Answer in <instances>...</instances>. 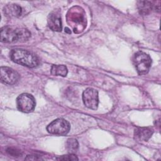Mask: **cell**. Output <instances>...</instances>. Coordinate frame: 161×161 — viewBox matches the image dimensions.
<instances>
[{
  "label": "cell",
  "instance_id": "cell-1",
  "mask_svg": "<svg viewBox=\"0 0 161 161\" xmlns=\"http://www.w3.org/2000/svg\"><path fill=\"white\" fill-rule=\"evenodd\" d=\"M1 41L4 43L23 42L28 40L30 32L25 28L6 26L1 29Z\"/></svg>",
  "mask_w": 161,
  "mask_h": 161
},
{
  "label": "cell",
  "instance_id": "cell-2",
  "mask_svg": "<svg viewBox=\"0 0 161 161\" xmlns=\"http://www.w3.org/2000/svg\"><path fill=\"white\" fill-rule=\"evenodd\" d=\"M67 23L75 33H81L86 27V18L84 9L77 6L71 8L67 14Z\"/></svg>",
  "mask_w": 161,
  "mask_h": 161
},
{
  "label": "cell",
  "instance_id": "cell-3",
  "mask_svg": "<svg viewBox=\"0 0 161 161\" xmlns=\"http://www.w3.org/2000/svg\"><path fill=\"white\" fill-rule=\"evenodd\" d=\"M11 59L15 63L30 68L37 67L40 61L38 58L32 52L23 49H13L9 53Z\"/></svg>",
  "mask_w": 161,
  "mask_h": 161
},
{
  "label": "cell",
  "instance_id": "cell-4",
  "mask_svg": "<svg viewBox=\"0 0 161 161\" xmlns=\"http://www.w3.org/2000/svg\"><path fill=\"white\" fill-rule=\"evenodd\" d=\"M133 62L138 74L144 75L148 72L151 67L152 58L148 54L138 52L133 55Z\"/></svg>",
  "mask_w": 161,
  "mask_h": 161
},
{
  "label": "cell",
  "instance_id": "cell-5",
  "mask_svg": "<svg viewBox=\"0 0 161 161\" xmlns=\"http://www.w3.org/2000/svg\"><path fill=\"white\" fill-rule=\"evenodd\" d=\"M35 99L30 94H21L16 99L17 108L21 112L26 113L32 112L35 109Z\"/></svg>",
  "mask_w": 161,
  "mask_h": 161
},
{
  "label": "cell",
  "instance_id": "cell-6",
  "mask_svg": "<svg viewBox=\"0 0 161 161\" xmlns=\"http://www.w3.org/2000/svg\"><path fill=\"white\" fill-rule=\"evenodd\" d=\"M70 129L69 123L63 118H57L52 121L47 127L48 133L57 135H65Z\"/></svg>",
  "mask_w": 161,
  "mask_h": 161
},
{
  "label": "cell",
  "instance_id": "cell-7",
  "mask_svg": "<svg viewBox=\"0 0 161 161\" xmlns=\"http://www.w3.org/2000/svg\"><path fill=\"white\" fill-rule=\"evenodd\" d=\"M82 100L87 108L91 109H96L99 104L97 91L91 87L86 89L82 93Z\"/></svg>",
  "mask_w": 161,
  "mask_h": 161
},
{
  "label": "cell",
  "instance_id": "cell-8",
  "mask_svg": "<svg viewBox=\"0 0 161 161\" xmlns=\"http://www.w3.org/2000/svg\"><path fill=\"white\" fill-rule=\"evenodd\" d=\"M1 80L3 82L13 85L16 84L19 79V74L8 67H1L0 69Z\"/></svg>",
  "mask_w": 161,
  "mask_h": 161
},
{
  "label": "cell",
  "instance_id": "cell-9",
  "mask_svg": "<svg viewBox=\"0 0 161 161\" xmlns=\"http://www.w3.org/2000/svg\"><path fill=\"white\" fill-rule=\"evenodd\" d=\"M48 27L54 31L60 32L62 31V25L61 21V17L59 14L52 12L50 13L47 19Z\"/></svg>",
  "mask_w": 161,
  "mask_h": 161
},
{
  "label": "cell",
  "instance_id": "cell-10",
  "mask_svg": "<svg viewBox=\"0 0 161 161\" xmlns=\"http://www.w3.org/2000/svg\"><path fill=\"white\" fill-rule=\"evenodd\" d=\"M153 131L148 127H138L134 131L135 138L138 141L147 142L153 135Z\"/></svg>",
  "mask_w": 161,
  "mask_h": 161
},
{
  "label": "cell",
  "instance_id": "cell-11",
  "mask_svg": "<svg viewBox=\"0 0 161 161\" xmlns=\"http://www.w3.org/2000/svg\"><path fill=\"white\" fill-rule=\"evenodd\" d=\"M4 14L11 18H17L21 15L22 8L16 4H7L4 7L3 9Z\"/></svg>",
  "mask_w": 161,
  "mask_h": 161
},
{
  "label": "cell",
  "instance_id": "cell-12",
  "mask_svg": "<svg viewBox=\"0 0 161 161\" xmlns=\"http://www.w3.org/2000/svg\"><path fill=\"white\" fill-rule=\"evenodd\" d=\"M137 8L140 14L147 15L154 8V5L150 1H137Z\"/></svg>",
  "mask_w": 161,
  "mask_h": 161
},
{
  "label": "cell",
  "instance_id": "cell-13",
  "mask_svg": "<svg viewBox=\"0 0 161 161\" xmlns=\"http://www.w3.org/2000/svg\"><path fill=\"white\" fill-rule=\"evenodd\" d=\"M50 72L53 75L65 77L68 73V69L64 65H53L50 69Z\"/></svg>",
  "mask_w": 161,
  "mask_h": 161
},
{
  "label": "cell",
  "instance_id": "cell-14",
  "mask_svg": "<svg viewBox=\"0 0 161 161\" xmlns=\"http://www.w3.org/2000/svg\"><path fill=\"white\" fill-rule=\"evenodd\" d=\"M65 148L69 153H74L79 148V143L75 138H69L66 142Z\"/></svg>",
  "mask_w": 161,
  "mask_h": 161
},
{
  "label": "cell",
  "instance_id": "cell-15",
  "mask_svg": "<svg viewBox=\"0 0 161 161\" xmlns=\"http://www.w3.org/2000/svg\"><path fill=\"white\" fill-rule=\"evenodd\" d=\"M57 160H78V158L75 155L74 153H69L65 155L60 156L58 158H56Z\"/></svg>",
  "mask_w": 161,
  "mask_h": 161
},
{
  "label": "cell",
  "instance_id": "cell-16",
  "mask_svg": "<svg viewBox=\"0 0 161 161\" xmlns=\"http://www.w3.org/2000/svg\"><path fill=\"white\" fill-rule=\"evenodd\" d=\"M7 152L11 155L13 156H16V157H18L20 155V151L17 150L16 148H9L7 149Z\"/></svg>",
  "mask_w": 161,
  "mask_h": 161
},
{
  "label": "cell",
  "instance_id": "cell-17",
  "mask_svg": "<svg viewBox=\"0 0 161 161\" xmlns=\"http://www.w3.org/2000/svg\"><path fill=\"white\" fill-rule=\"evenodd\" d=\"M25 160H43L40 157L37 155H28Z\"/></svg>",
  "mask_w": 161,
  "mask_h": 161
},
{
  "label": "cell",
  "instance_id": "cell-18",
  "mask_svg": "<svg viewBox=\"0 0 161 161\" xmlns=\"http://www.w3.org/2000/svg\"><path fill=\"white\" fill-rule=\"evenodd\" d=\"M65 32H67V33H70L71 32H70V29L69 28H65Z\"/></svg>",
  "mask_w": 161,
  "mask_h": 161
}]
</instances>
